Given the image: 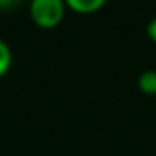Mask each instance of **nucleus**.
Wrapping results in <instances>:
<instances>
[{"label":"nucleus","instance_id":"obj_1","mask_svg":"<svg viewBox=\"0 0 156 156\" xmlns=\"http://www.w3.org/2000/svg\"><path fill=\"white\" fill-rule=\"evenodd\" d=\"M65 0H30V16L38 26L53 28L65 14Z\"/></svg>","mask_w":156,"mask_h":156},{"label":"nucleus","instance_id":"obj_2","mask_svg":"<svg viewBox=\"0 0 156 156\" xmlns=\"http://www.w3.org/2000/svg\"><path fill=\"white\" fill-rule=\"evenodd\" d=\"M140 91L148 93V95H156V69H144V71L138 73V79H136Z\"/></svg>","mask_w":156,"mask_h":156},{"label":"nucleus","instance_id":"obj_3","mask_svg":"<svg viewBox=\"0 0 156 156\" xmlns=\"http://www.w3.org/2000/svg\"><path fill=\"white\" fill-rule=\"evenodd\" d=\"M105 2L107 0H65V6L71 8V10H75V12L87 14V12L99 10L101 6H105Z\"/></svg>","mask_w":156,"mask_h":156},{"label":"nucleus","instance_id":"obj_4","mask_svg":"<svg viewBox=\"0 0 156 156\" xmlns=\"http://www.w3.org/2000/svg\"><path fill=\"white\" fill-rule=\"evenodd\" d=\"M12 65V50L2 38H0V77L10 69Z\"/></svg>","mask_w":156,"mask_h":156},{"label":"nucleus","instance_id":"obj_5","mask_svg":"<svg viewBox=\"0 0 156 156\" xmlns=\"http://www.w3.org/2000/svg\"><path fill=\"white\" fill-rule=\"evenodd\" d=\"M146 34H148V38L152 40V42H156V16H152V18L148 20V24H146Z\"/></svg>","mask_w":156,"mask_h":156},{"label":"nucleus","instance_id":"obj_6","mask_svg":"<svg viewBox=\"0 0 156 156\" xmlns=\"http://www.w3.org/2000/svg\"><path fill=\"white\" fill-rule=\"evenodd\" d=\"M20 0H0V10H8V8L16 6Z\"/></svg>","mask_w":156,"mask_h":156},{"label":"nucleus","instance_id":"obj_7","mask_svg":"<svg viewBox=\"0 0 156 156\" xmlns=\"http://www.w3.org/2000/svg\"><path fill=\"white\" fill-rule=\"evenodd\" d=\"M154 99H156V95H154Z\"/></svg>","mask_w":156,"mask_h":156}]
</instances>
